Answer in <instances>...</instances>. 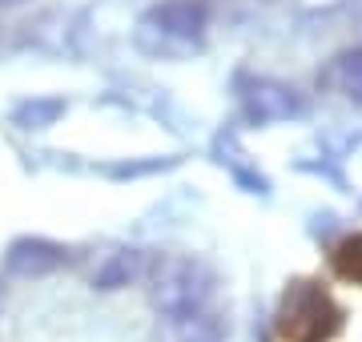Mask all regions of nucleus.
<instances>
[{
  "label": "nucleus",
  "instance_id": "obj_1",
  "mask_svg": "<svg viewBox=\"0 0 362 342\" xmlns=\"http://www.w3.org/2000/svg\"><path fill=\"white\" fill-rule=\"evenodd\" d=\"M209 294H214V274L194 258H181V254H161L149 266V302L157 314L165 318H181L206 310Z\"/></svg>",
  "mask_w": 362,
  "mask_h": 342
},
{
  "label": "nucleus",
  "instance_id": "obj_2",
  "mask_svg": "<svg viewBox=\"0 0 362 342\" xmlns=\"http://www.w3.org/2000/svg\"><path fill=\"white\" fill-rule=\"evenodd\" d=\"M69 246L61 242H52V237H37V234H25V237H13L8 246H4V274L13 278H49L57 274L61 266H69Z\"/></svg>",
  "mask_w": 362,
  "mask_h": 342
},
{
  "label": "nucleus",
  "instance_id": "obj_3",
  "mask_svg": "<svg viewBox=\"0 0 362 342\" xmlns=\"http://www.w3.org/2000/svg\"><path fill=\"white\" fill-rule=\"evenodd\" d=\"M145 270H149V266H145V254L133 250V246H125V250H113L101 266H97V270H93L89 286L101 290V294H113V290L133 286V282H137Z\"/></svg>",
  "mask_w": 362,
  "mask_h": 342
},
{
  "label": "nucleus",
  "instance_id": "obj_4",
  "mask_svg": "<svg viewBox=\"0 0 362 342\" xmlns=\"http://www.w3.org/2000/svg\"><path fill=\"white\" fill-rule=\"evenodd\" d=\"M149 25H157V33L165 37H197L206 28V4L197 0H165L149 13Z\"/></svg>",
  "mask_w": 362,
  "mask_h": 342
},
{
  "label": "nucleus",
  "instance_id": "obj_5",
  "mask_svg": "<svg viewBox=\"0 0 362 342\" xmlns=\"http://www.w3.org/2000/svg\"><path fill=\"white\" fill-rule=\"evenodd\" d=\"M65 113H69L65 97H25L21 105H13V125L25 133H40V129H52Z\"/></svg>",
  "mask_w": 362,
  "mask_h": 342
},
{
  "label": "nucleus",
  "instance_id": "obj_6",
  "mask_svg": "<svg viewBox=\"0 0 362 342\" xmlns=\"http://www.w3.org/2000/svg\"><path fill=\"white\" fill-rule=\"evenodd\" d=\"M226 322L214 310H194V314L169 318V338L173 342H226Z\"/></svg>",
  "mask_w": 362,
  "mask_h": 342
},
{
  "label": "nucleus",
  "instance_id": "obj_7",
  "mask_svg": "<svg viewBox=\"0 0 362 342\" xmlns=\"http://www.w3.org/2000/svg\"><path fill=\"white\" fill-rule=\"evenodd\" d=\"M250 113L258 121H278V117H290L298 113V97L282 85H258L250 93Z\"/></svg>",
  "mask_w": 362,
  "mask_h": 342
},
{
  "label": "nucleus",
  "instance_id": "obj_8",
  "mask_svg": "<svg viewBox=\"0 0 362 342\" xmlns=\"http://www.w3.org/2000/svg\"><path fill=\"white\" fill-rule=\"evenodd\" d=\"M342 85H346V93L354 97V101H362V53H358V57H350V61H346Z\"/></svg>",
  "mask_w": 362,
  "mask_h": 342
},
{
  "label": "nucleus",
  "instance_id": "obj_9",
  "mask_svg": "<svg viewBox=\"0 0 362 342\" xmlns=\"http://www.w3.org/2000/svg\"><path fill=\"white\" fill-rule=\"evenodd\" d=\"M25 0H0V8H21Z\"/></svg>",
  "mask_w": 362,
  "mask_h": 342
},
{
  "label": "nucleus",
  "instance_id": "obj_10",
  "mask_svg": "<svg viewBox=\"0 0 362 342\" xmlns=\"http://www.w3.org/2000/svg\"><path fill=\"white\" fill-rule=\"evenodd\" d=\"M0 306H4V290H0Z\"/></svg>",
  "mask_w": 362,
  "mask_h": 342
}]
</instances>
